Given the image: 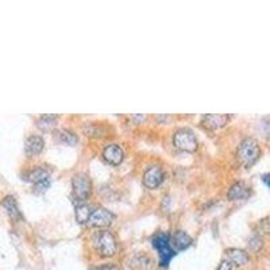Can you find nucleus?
<instances>
[{"mask_svg": "<svg viewBox=\"0 0 270 270\" xmlns=\"http://www.w3.org/2000/svg\"><path fill=\"white\" fill-rule=\"evenodd\" d=\"M151 245L158 252L161 266L168 267L169 263L172 262V259L176 257V250L172 247L169 234L164 231L157 233L151 239Z\"/></svg>", "mask_w": 270, "mask_h": 270, "instance_id": "nucleus-1", "label": "nucleus"}, {"mask_svg": "<svg viewBox=\"0 0 270 270\" xmlns=\"http://www.w3.org/2000/svg\"><path fill=\"white\" fill-rule=\"evenodd\" d=\"M261 157V147L254 138H245L239 143L237 150V158L245 168H250Z\"/></svg>", "mask_w": 270, "mask_h": 270, "instance_id": "nucleus-2", "label": "nucleus"}, {"mask_svg": "<svg viewBox=\"0 0 270 270\" xmlns=\"http://www.w3.org/2000/svg\"><path fill=\"white\" fill-rule=\"evenodd\" d=\"M93 247L96 253L102 257H112L117 254L118 243L111 231H99L93 238Z\"/></svg>", "mask_w": 270, "mask_h": 270, "instance_id": "nucleus-3", "label": "nucleus"}, {"mask_svg": "<svg viewBox=\"0 0 270 270\" xmlns=\"http://www.w3.org/2000/svg\"><path fill=\"white\" fill-rule=\"evenodd\" d=\"M173 143L179 150L188 151V153H194L196 151L199 143H197L196 135L194 131H190L189 128H180L175 132L173 137Z\"/></svg>", "mask_w": 270, "mask_h": 270, "instance_id": "nucleus-4", "label": "nucleus"}, {"mask_svg": "<svg viewBox=\"0 0 270 270\" xmlns=\"http://www.w3.org/2000/svg\"><path fill=\"white\" fill-rule=\"evenodd\" d=\"M72 186H73V195L80 203H85L89 195H91V180L85 173H77L72 180Z\"/></svg>", "mask_w": 270, "mask_h": 270, "instance_id": "nucleus-5", "label": "nucleus"}, {"mask_svg": "<svg viewBox=\"0 0 270 270\" xmlns=\"http://www.w3.org/2000/svg\"><path fill=\"white\" fill-rule=\"evenodd\" d=\"M115 216L111 211H108L107 208H98L95 211H92L89 219H88L87 224L91 227H108L112 224Z\"/></svg>", "mask_w": 270, "mask_h": 270, "instance_id": "nucleus-6", "label": "nucleus"}, {"mask_svg": "<svg viewBox=\"0 0 270 270\" xmlns=\"http://www.w3.org/2000/svg\"><path fill=\"white\" fill-rule=\"evenodd\" d=\"M228 121H230V115H227V113H207L201 118V124L205 128L215 131V130L224 127L228 123Z\"/></svg>", "mask_w": 270, "mask_h": 270, "instance_id": "nucleus-7", "label": "nucleus"}, {"mask_svg": "<svg viewBox=\"0 0 270 270\" xmlns=\"http://www.w3.org/2000/svg\"><path fill=\"white\" fill-rule=\"evenodd\" d=\"M164 181V172L160 166H150L143 175V185L149 189H156Z\"/></svg>", "mask_w": 270, "mask_h": 270, "instance_id": "nucleus-8", "label": "nucleus"}, {"mask_svg": "<svg viewBox=\"0 0 270 270\" xmlns=\"http://www.w3.org/2000/svg\"><path fill=\"white\" fill-rule=\"evenodd\" d=\"M103 157L108 164L118 166V165L122 164V161L124 158V153L119 145H107L104 150H103Z\"/></svg>", "mask_w": 270, "mask_h": 270, "instance_id": "nucleus-9", "label": "nucleus"}, {"mask_svg": "<svg viewBox=\"0 0 270 270\" xmlns=\"http://www.w3.org/2000/svg\"><path fill=\"white\" fill-rule=\"evenodd\" d=\"M250 196V188L246 185L245 183L242 181H238V183L233 184L230 186V189L227 192V197L228 200H245L247 197Z\"/></svg>", "mask_w": 270, "mask_h": 270, "instance_id": "nucleus-10", "label": "nucleus"}, {"mask_svg": "<svg viewBox=\"0 0 270 270\" xmlns=\"http://www.w3.org/2000/svg\"><path fill=\"white\" fill-rule=\"evenodd\" d=\"M44 139L38 137V135H31V137L26 139L25 151L29 157H34V156H38L44 150Z\"/></svg>", "mask_w": 270, "mask_h": 270, "instance_id": "nucleus-11", "label": "nucleus"}, {"mask_svg": "<svg viewBox=\"0 0 270 270\" xmlns=\"http://www.w3.org/2000/svg\"><path fill=\"white\" fill-rule=\"evenodd\" d=\"M227 257H228V261L233 263V266H245L248 263V254L245 250H241V248H230L227 250Z\"/></svg>", "mask_w": 270, "mask_h": 270, "instance_id": "nucleus-12", "label": "nucleus"}, {"mask_svg": "<svg viewBox=\"0 0 270 270\" xmlns=\"http://www.w3.org/2000/svg\"><path fill=\"white\" fill-rule=\"evenodd\" d=\"M49 179H50V170L44 168V166H38V168L33 169L31 172L27 173L25 180H27V181H30V183H33L35 185V184H40Z\"/></svg>", "mask_w": 270, "mask_h": 270, "instance_id": "nucleus-13", "label": "nucleus"}, {"mask_svg": "<svg viewBox=\"0 0 270 270\" xmlns=\"http://www.w3.org/2000/svg\"><path fill=\"white\" fill-rule=\"evenodd\" d=\"M2 205H3V208L7 211V214L10 215L11 219L14 220L22 219V214L19 211L18 204H16V200H15L14 196L4 197V200L2 201Z\"/></svg>", "mask_w": 270, "mask_h": 270, "instance_id": "nucleus-14", "label": "nucleus"}, {"mask_svg": "<svg viewBox=\"0 0 270 270\" xmlns=\"http://www.w3.org/2000/svg\"><path fill=\"white\" fill-rule=\"evenodd\" d=\"M192 238L190 235L185 233V231H177V233L173 235V246H175L176 250H179V252H183L185 248L189 247L192 245Z\"/></svg>", "mask_w": 270, "mask_h": 270, "instance_id": "nucleus-15", "label": "nucleus"}, {"mask_svg": "<svg viewBox=\"0 0 270 270\" xmlns=\"http://www.w3.org/2000/svg\"><path fill=\"white\" fill-rule=\"evenodd\" d=\"M57 121H59V117L54 113H45L37 121V126L42 131H50L57 124Z\"/></svg>", "mask_w": 270, "mask_h": 270, "instance_id": "nucleus-16", "label": "nucleus"}, {"mask_svg": "<svg viewBox=\"0 0 270 270\" xmlns=\"http://www.w3.org/2000/svg\"><path fill=\"white\" fill-rule=\"evenodd\" d=\"M55 139L59 142L64 143V145H68V146H74L79 142L77 135L73 131H70V130H66V128L65 130H59L55 132Z\"/></svg>", "mask_w": 270, "mask_h": 270, "instance_id": "nucleus-17", "label": "nucleus"}, {"mask_svg": "<svg viewBox=\"0 0 270 270\" xmlns=\"http://www.w3.org/2000/svg\"><path fill=\"white\" fill-rule=\"evenodd\" d=\"M84 132L87 137H104L106 128L103 124L99 123H87L84 126Z\"/></svg>", "mask_w": 270, "mask_h": 270, "instance_id": "nucleus-18", "label": "nucleus"}, {"mask_svg": "<svg viewBox=\"0 0 270 270\" xmlns=\"http://www.w3.org/2000/svg\"><path fill=\"white\" fill-rule=\"evenodd\" d=\"M91 214L92 211L89 208V205H87L85 203H80L76 207V219L79 223H87Z\"/></svg>", "mask_w": 270, "mask_h": 270, "instance_id": "nucleus-19", "label": "nucleus"}, {"mask_svg": "<svg viewBox=\"0 0 270 270\" xmlns=\"http://www.w3.org/2000/svg\"><path fill=\"white\" fill-rule=\"evenodd\" d=\"M262 247V239L258 237V235H254L248 239V248L252 250L253 253H258Z\"/></svg>", "mask_w": 270, "mask_h": 270, "instance_id": "nucleus-20", "label": "nucleus"}, {"mask_svg": "<svg viewBox=\"0 0 270 270\" xmlns=\"http://www.w3.org/2000/svg\"><path fill=\"white\" fill-rule=\"evenodd\" d=\"M49 186H50V179L46 180V181H42V183L40 184H35V185H34V192H35V194H44Z\"/></svg>", "mask_w": 270, "mask_h": 270, "instance_id": "nucleus-21", "label": "nucleus"}, {"mask_svg": "<svg viewBox=\"0 0 270 270\" xmlns=\"http://www.w3.org/2000/svg\"><path fill=\"white\" fill-rule=\"evenodd\" d=\"M92 270H121V269H119L117 265H108V263H106V265H100V266L93 267Z\"/></svg>", "mask_w": 270, "mask_h": 270, "instance_id": "nucleus-22", "label": "nucleus"}, {"mask_svg": "<svg viewBox=\"0 0 270 270\" xmlns=\"http://www.w3.org/2000/svg\"><path fill=\"white\" fill-rule=\"evenodd\" d=\"M218 270H234L233 269V263H231L230 261L224 259V261H222V263L219 265V269Z\"/></svg>", "mask_w": 270, "mask_h": 270, "instance_id": "nucleus-23", "label": "nucleus"}, {"mask_svg": "<svg viewBox=\"0 0 270 270\" xmlns=\"http://www.w3.org/2000/svg\"><path fill=\"white\" fill-rule=\"evenodd\" d=\"M263 183L266 184L267 186H270V173H267V175L263 176Z\"/></svg>", "mask_w": 270, "mask_h": 270, "instance_id": "nucleus-24", "label": "nucleus"}, {"mask_svg": "<svg viewBox=\"0 0 270 270\" xmlns=\"http://www.w3.org/2000/svg\"><path fill=\"white\" fill-rule=\"evenodd\" d=\"M269 122H270V119H269ZM266 134H267V137L270 138V123L266 124Z\"/></svg>", "mask_w": 270, "mask_h": 270, "instance_id": "nucleus-25", "label": "nucleus"}]
</instances>
